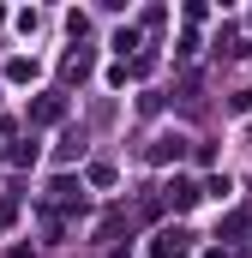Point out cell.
Segmentation results:
<instances>
[{
	"mask_svg": "<svg viewBox=\"0 0 252 258\" xmlns=\"http://www.w3.org/2000/svg\"><path fill=\"white\" fill-rule=\"evenodd\" d=\"M186 132H162V138H156V150H150V156H156V162H180V156H186Z\"/></svg>",
	"mask_w": 252,
	"mask_h": 258,
	"instance_id": "6da1fadb",
	"label": "cell"
},
{
	"mask_svg": "<svg viewBox=\"0 0 252 258\" xmlns=\"http://www.w3.org/2000/svg\"><path fill=\"white\" fill-rule=\"evenodd\" d=\"M168 204H174V210H192V204H198V198H204V186H192V180H168Z\"/></svg>",
	"mask_w": 252,
	"mask_h": 258,
	"instance_id": "7a4b0ae2",
	"label": "cell"
},
{
	"mask_svg": "<svg viewBox=\"0 0 252 258\" xmlns=\"http://www.w3.org/2000/svg\"><path fill=\"white\" fill-rule=\"evenodd\" d=\"M150 258H186V234H180V228L156 234V246H150Z\"/></svg>",
	"mask_w": 252,
	"mask_h": 258,
	"instance_id": "3957f363",
	"label": "cell"
},
{
	"mask_svg": "<svg viewBox=\"0 0 252 258\" xmlns=\"http://www.w3.org/2000/svg\"><path fill=\"white\" fill-rule=\"evenodd\" d=\"M60 114H66V102H60V96H42V102L30 108V120H36V126H54Z\"/></svg>",
	"mask_w": 252,
	"mask_h": 258,
	"instance_id": "277c9868",
	"label": "cell"
},
{
	"mask_svg": "<svg viewBox=\"0 0 252 258\" xmlns=\"http://www.w3.org/2000/svg\"><path fill=\"white\" fill-rule=\"evenodd\" d=\"M204 198H216V204L234 198V180H228V174H210V180H204Z\"/></svg>",
	"mask_w": 252,
	"mask_h": 258,
	"instance_id": "5b68a950",
	"label": "cell"
},
{
	"mask_svg": "<svg viewBox=\"0 0 252 258\" xmlns=\"http://www.w3.org/2000/svg\"><path fill=\"white\" fill-rule=\"evenodd\" d=\"M48 198H54V204H78V198H84V186H72V180H54V186H48Z\"/></svg>",
	"mask_w": 252,
	"mask_h": 258,
	"instance_id": "8992f818",
	"label": "cell"
},
{
	"mask_svg": "<svg viewBox=\"0 0 252 258\" xmlns=\"http://www.w3.org/2000/svg\"><path fill=\"white\" fill-rule=\"evenodd\" d=\"M6 78H12V84H30V78H36V60H12V66H6Z\"/></svg>",
	"mask_w": 252,
	"mask_h": 258,
	"instance_id": "52a82bcc",
	"label": "cell"
}]
</instances>
